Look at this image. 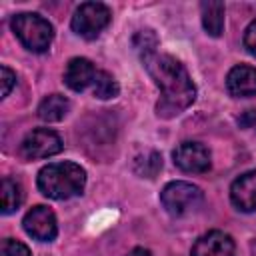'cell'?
I'll list each match as a JSON object with an SVG mask.
<instances>
[{
	"instance_id": "cell-1",
	"label": "cell",
	"mask_w": 256,
	"mask_h": 256,
	"mask_svg": "<svg viewBox=\"0 0 256 256\" xmlns=\"http://www.w3.org/2000/svg\"><path fill=\"white\" fill-rule=\"evenodd\" d=\"M146 70L160 88L156 112L162 118L178 116L196 98V86L188 70L170 54H152L144 58Z\"/></svg>"
},
{
	"instance_id": "cell-2",
	"label": "cell",
	"mask_w": 256,
	"mask_h": 256,
	"mask_svg": "<svg viewBox=\"0 0 256 256\" xmlns=\"http://www.w3.org/2000/svg\"><path fill=\"white\" fill-rule=\"evenodd\" d=\"M38 190L52 200H68L82 194L86 170L76 162H52L38 172Z\"/></svg>"
},
{
	"instance_id": "cell-3",
	"label": "cell",
	"mask_w": 256,
	"mask_h": 256,
	"mask_svg": "<svg viewBox=\"0 0 256 256\" xmlns=\"http://www.w3.org/2000/svg\"><path fill=\"white\" fill-rule=\"evenodd\" d=\"M10 26L16 38L22 42V46L28 48L30 52H46L54 40L52 24L40 14H32V12L16 14Z\"/></svg>"
},
{
	"instance_id": "cell-4",
	"label": "cell",
	"mask_w": 256,
	"mask_h": 256,
	"mask_svg": "<svg viewBox=\"0 0 256 256\" xmlns=\"http://www.w3.org/2000/svg\"><path fill=\"white\" fill-rule=\"evenodd\" d=\"M160 202L168 214L184 216V214H190L196 208H200V204L204 202V194L196 184L176 180V182H168L162 188Z\"/></svg>"
},
{
	"instance_id": "cell-5",
	"label": "cell",
	"mask_w": 256,
	"mask_h": 256,
	"mask_svg": "<svg viewBox=\"0 0 256 256\" xmlns=\"http://www.w3.org/2000/svg\"><path fill=\"white\" fill-rule=\"evenodd\" d=\"M110 8L102 2H84L80 4L70 20L72 30L86 38V40H94L96 36H100V32L110 24Z\"/></svg>"
},
{
	"instance_id": "cell-6",
	"label": "cell",
	"mask_w": 256,
	"mask_h": 256,
	"mask_svg": "<svg viewBox=\"0 0 256 256\" xmlns=\"http://www.w3.org/2000/svg\"><path fill=\"white\" fill-rule=\"evenodd\" d=\"M20 152L28 160L50 158L62 152V138L50 128H36L26 134V138L20 144Z\"/></svg>"
},
{
	"instance_id": "cell-7",
	"label": "cell",
	"mask_w": 256,
	"mask_h": 256,
	"mask_svg": "<svg viewBox=\"0 0 256 256\" xmlns=\"http://www.w3.org/2000/svg\"><path fill=\"white\" fill-rule=\"evenodd\" d=\"M22 226L26 230L28 236H32L34 240L40 242H50L56 238L58 234V222L54 212L48 206H34L26 212Z\"/></svg>"
},
{
	"instance_id": "cell-8",
	"label": "cell",
	"mask_w": 256,
	"mask_h": 256,
	"mask_svg": "<svg viewBox=\"0 0 256 256\" xmlns=\"http://www.w3.org/2000/svg\"><path fill=\"white\" fill-rule=\"evenodd\" d=\"M174 164L190 174H202L210 168V152L200 142H182L172 152Z\"/></svg>"
},
{
	"instance_id": "cell-9",
	"label": "cell",
	"mask_w": 256,
	"mask_h": 256,
	"mask_svg": "<svg viewBox=\"0 0 256 256\" xmlns=\"http://www.w3.org/2000/svg\"><path fill=\"white\" fill-rule=\"evenodd\" d=\"M234 250L236 246L230 234L222 230H210L194 242L190 256H234Z\"/></svg>"
},
{
	"instance_id": "cell-10",
	"label": "cell",
	"mask_w": 256,
	"mask_h": 256,
	"mask_svg": "<svg viewBox=\"0 0 256 256\" xmlns=\"http://www.w3.org/2000/svg\"><path fill=\"white\" fill-rule=\"evenodd\" d=\"M230 200L242 212H256V170L244 172L232 182Z\"/></svg>"
},
{
	"instance_id": "cell-11",
	"label": "cell",
	"mask_w": 256,
	"mask_h": 256,
	"mask_svg": "<svg viewBox=\"0 0 256 256\" xmlns=\"http://www.w3.org/2000/svg\"><path fill=\"white\" fill-rule=\"evenodd\" d=\"M226 88L234 98H250L256 94V68L238 64L226 76Z\"/></svg>"
},
{
	"instance_id": "cell-12",
	"label": "cell",
	"mask_w": 256,
	"mask_h": 256,
	"mask_svg": "<svg viewBox=\"0 0 256 256\" xmlns=\"http://www.w3.org/2000/svg\"><path fill=\"white\" fill-rule=\"evenodd\" d=\"M96 68L94 64L88 60V58H72L68 64H66V70H64V82L70 90L74 92H82L86 90L88 86L94 84V78H96Z\"/></svg>"
},
{
	"instance_id": "cell-13",
	"label": "cell",
	"mask_w": 256,
	"mask_h": 256,
	"mask_svg": "<svg viewBox=\"0 0 256 256\" xmlns=\"http://www.w3.org/2000/svg\"><path fill=\"white\" fill-rule=\"evenodd\" d=\"M70 110V100L62 94H50L38 104V118L44 122H60Z\"/></svg>"
},
{
	"instance_id": "cell-14",
	"label": "cell",
	"mask_w": 256,
	"mask_h": 256,
	"mask_svg": "<svg viewBox=\"0 0 256 256\" xmlns=\"http://www.w3.org/2000/svg\"><path fill=\"white\" fill-rule=\"evenodd\" d=\"M202 26L210 36H220L224 30V4L222 2H202Z\"/></svg>"
},
{
	"instance_id": "cell-15",
	"label": "cell",
	"mask_w": 256,
	"mask_h": 256,
	"mask_svg": "<svg viewBox=\"0 0 256 256\" xmlns=\"http://www.w3.org/2000/svg\"><path fill=\"white\" fill-rule=\"evenodd\" d=\"M24 200V190L20 186V182L12 180V178H4L0 184V206H2V214H12L14 210H18V206Z\"/></svg>"
},
{
	"instance_id": "cell-16",
	"label": "cell",
	"mask_w": 256,
	"mask_h": 256,
	"mask_svg": "<svg viewBox=\"0 0 256 256\" xmlns=\"http://www.w3.org/2000/svg\"><path fill=\"white\" fill-rule=\"evenodd\" d=\"M92 92L96 98L100 100H108V98H116L118 92H120V86L116 82V78L106 72V70H98L96 72V78H94V84H92Z\"/></svg>"
},
{
	"instance_id": "cell-17",
	"label": "cell",
	"mask_w": 256,
	"mask_h": 256,
	"mask_svg": "<svg viewBox=\"0 0 256 256\" xmlns=\"http://www.w3.org/2000/svg\"><path fill=\"white\" fill-rule=\"evenodd\" d=\"M132 42H134V48L142 54V60L148 58V56H152V54H156L158 38H156V34L152 30H140V32H136V36L132 38Z\"/></svg>"
},
{
	"instance_id": "cell-18",
	"label": "cell",
	"mask_w": 256,
	"mask_h": 256,
	"mask_svg": "<svg viewBox=\"0 0 256 256\" xmlns=\"http://www.w3.org/2000/svg\"><path fill=\"white\" fill-rule=\"evenodd\" d=\"M160 168H162V158H160V154H156V152H148L146 156L138 158V160H136V166H134V170H136L138 174L148 176V178H154Z\"/></svg>"
},
{
	"instance_id": "cell-19",
	"label": "cell",
	"mask_w": 256,
	"mask_h": 256,
	"mask_svg": "<svg viewBox=\"0 0 256 256\" xmlns=\"http://www.w3.org/2000/svg\"><path fill=\"white\" fill-rule=\"evenodd\" d=\"M0 256H32V254H30V248L24 242L14 240V238H6L2 242Z\"/></svg>"
},
{
	"instance_id": "cell-20",
	"label": "cell",
	"mask_w": 256,
	"mask_h": 256,
	"mask_svg": "<svg viewBox=\"0 0 256 256\" xmlns=\"http://www.w3.org/2000/svg\"><path fill=\"white\" fill-rule=\"evenodd\" d=\"M16 84V74L8 66H0V86H2V98H6Z\"/></svg>"
},
{
	"instance_id": "cell-21",
	"label": "cell",
	"mask_w": 256,
	"mask_h": 256,
	"mask_svg": "<svg viewBox=\"0 0 256 256\" xmlns=\"http://www.w3.org/2000/svg\"><path fill=\"white\" fill-rule=\"evenodd\" d=\"M244 46L252 56H256V20L250 22L244 32Z\"/></svg>"
},
{
	"instance_id": "cell-22",
	"label": "cell",
	"mask_w": 256,
	"mask_h": 256,
	"mask_svg": "<svg viewBox=\"0 0 256 256\" xmlns=\"http://www.w3.org/2000/svg\"><path fill=\"white\" fill-rule=\"evenodd\" d=\"M238 124H240L242 128H254V130H256V108L244 110V112L238 116Z\"/></svg>"
},
{
	"instance_id": "cell-23",
	"label": "cell",
	"mask_w": 256,
	"mask_h": 256,
	"mask_svg": "<svg viewBox=\"0 0 256 256\" xmlns=\"http://www.w3.org/2000/svg\"><path fill=\"white\" fill-rule=\"evenodd\" d=\"M128 256H152V252H150V250H146V248H134Z\"/></svg>"
}]
</instances>
